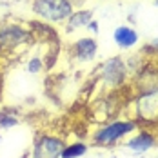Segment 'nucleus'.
Instances as JSON below:
<instances>
[{
	"mask_svg": "<svg viewBox=\"0 0 158 158\" xmlns=\"http://www.w3.org/2000/svg\"><path fill=\"white\" fill-rule=\"evenodd\" d=\"M33 13L48 22H64L73 15L71 0H33Z\"/></svg>",
	"mask_w": 158,
	"mask_h": 158,
	"instance_id": "obj_1",
	"label": "nucleus"
},
{
	"mask_svg": "<svg viewBox=\"0 0 158 158\" xmlns=\"http://www.w3.org/2000/svg\"><path fill=\"white\" fill-rule=\"evenodd\" d=\"M135 129H138L136 120H114L107 126L96 129L93 135V143L95 145H113L114 142L122 140L126 135L133 133Z\"/></svg>",
	"mask_w": 158,
	"mask_h": 158,
	"instance_id": "obj_2",
	"label": "nucleus"
},
{
	"mask_svg": "<svg viewBox=\"0 0 158 158\" xmlns=\"http://www.w3.org/2000/svg\"><path fill=\"white\" fill-rule=\"evenodd\" d=\"M33 42V33L24 29L18 24L4 26L0 29V51H15L18 48H26Z\"/></svg>",
	"mask_w": 158,
	"mask_h": 158,
	"instance_id": "obj_3",
	"label": "nucleus"
},
{
	"mask_svg": "<svg viewBox=\"0 0 158 158\" xmlns=\"http://www.w3.org/2000/svg\"><path fill=\"white\" fill-rule=\"evenodd\" d=\"M135 113H136V122H158V89L142 91L140 96L135 102Z\"/></svg>",
	"mask_w": 158,
	"mask_h": 158,
	"instance_id": "obj_4",
	"label": "nucleus"
},
{
	"mask_svg": "<svg viewBox=\"0 0 158 158\" xmlns=\"http://www.w3.org/2000/svg\"><path fill=\"white\" fill-rule=\"evenodd\" d=\"M64 149V142L55 136V135H40L36 140H35V145H33V153L31 158H60V153Z\"/></svg>",
	"mask_w": 158,
	"mask_h": 158,
	"instance_id": "obj_5",
	"label": "nucleus"
},
{
	"mask_svg": "<svg viewBox=\"0 0 158 158\" xmlns=\"http://www.w3.org/2000/svg\"><path fill=\"white\" fill-rule=\"evenodd\" d=\"M100 77L107 87H118L127 77V67L120 56H113L100 67Z\"/></svg>",
	"mask_w": 158,
	"mask_h": 158,
	"instance_id": "obj_6",
	"label": "nucleus"
},
{
	"mask_svg": "<svg viewBox=\"0 0 158 158\" xmlns=\"http://www.w3.org/2000/svg\"><path fill=\"white\" fill-rule=\"evenodd\" d=\"M156 143V136L151 133V131H140L138 135H135L133 138L127 140V147L136 151V153H143V151H149L151 147H155Z\"/></svg>",
	"mask_w": 158,
	"mask_h": 158,
	"instance_id": "obj_7",
	"label": "nucleus"
},
{
	"mask_svg": "<svg viewBox=\"0 0 158 158\" xmlns=\"http://www.w3.org/2000/svg\"><path fill=\"white\" fill-rule=\"evenodd\" d=\"M113 38H114L116 46L127 49V48H133L138 42V33L135 31L133 27H129V26H120V27L114 29Z\"/></svg>",
	"mask_w": 158,
	"mask_h": 158,
	"instance_id": "obj_8",
	"label": "nucleus"
},
{
	"mask_svg": "<svg viewBox=\"0 0 158 158\" xmlns=\"http://www.w3.org/2000/svg\"><path fill=\"white\" fill-rule=\"evenodd\" d=\"M73 51L78 60H91L96 55V42L93 38H80L75 42Z\"/></svg>",
	"mask_w": 158,
	"mask_h": 158,
	"instance_id": "obj_9",
	"label": "nucleus"
},
{
	"mask_svg": "<svg viewBox=\"0 0 158 158\" xmlns=\"http://www.w3.org/2000/svg\"><path fill=\"white\" fill-rule=\"evenodd\" d=\"M93 20V13L91 11H73V15L69 16L67 22V31L78 29V27H87V24Z\"/></svg>",
	"mask_w": 158,
	"mask_h": 158,
	"instance_id": "obj_10",
	"label": "nucleus"
},
{
	"mask_svg": "<svg viewBox=\"0 0 158 158\" xmlns=\"http://www.w3.org/2000/svg\"><path fill=\"white\" fill-rule=\"evenodd\" d=\"M87 153V143L84 142H75V143H67L64 145L60 158H80Z\"/></svg>",
	"mask_w": 158,
	"mask_h": 158,
	"instance_id": "obj_11",
	"label": "nucleus"
},
{
	"mask_svg": "<svg viewBox=\"0 0 158 158\" xmlns=\"http://www.w3.org/2000/svg\"><path fill=\"white\" fill-rule=\"evenodd\" d=\"M16 124H18V118L13 109H4L0 113V127L2 129H11Z\"/></svg>",
	"mask_w": 158,
	"mask_h": 158,
	"instance_id": "obj_12",
	"label": "nucleus"
},
{
	"mask_svg": "<svg viewBox=\"0 0 158 158\" xmlns=\"http://www.w3.org/2000/svg\"><path fill=\"white\" fill-rule=\"evenodd\" d=\"M42 65H44V62H42V58H40V56H33L31 60L27 62V71L33 73V75H36V73H40V71H42Z\"/></svg>",
	"mask_w": 158,
	"mask_h": 158,
	"instance_id": "obj_13",
	"label": "nucleus"
},
{
	"mask_svg": "<svg viewBox=\"0 0 158 158\" xmlns=\"http://www.w3.org/2000/svg\"><path fill=\"white\" fill-rule=\"evenodd\" d=\"M87 27H89V29H91L93 33H96V31H98V24H96L95 20H91V22L87 24Z\"/></svg>",
	"mask_w": 158,
	"mask_h": 158,
	"instance_id": "obj_14",
	"label": "nucleus"
},
{
	"mask_svg": "<svg viewBox=\"0 0 158 158\" xmlns=\"http://www.w3.org/2000/svg\"><path fill=\"white\" fill-rule=\"evenodd\" d=\"M156 4H158V0H156Z\"/></svg>",
	"mask_w": 158,
	"mask_h": 158,
	"instance_id": "obj_15",
	"label": "nucleus"
}]
</instances>
